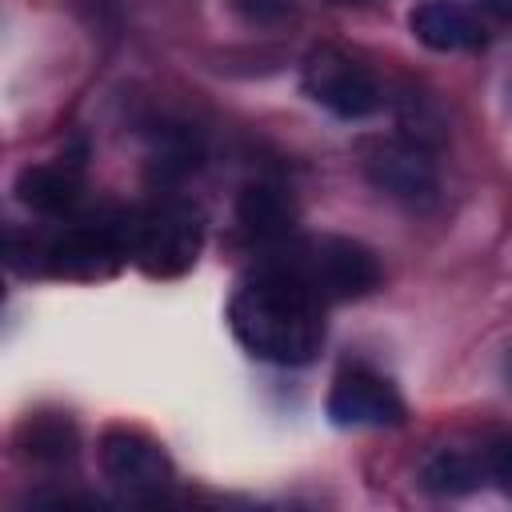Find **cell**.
<instances>
[{
	"instance_id": "1",
	"label": "cell",
	"mask_w": 512,
	"mask_h": 512,
	"mask_svg": "<svg viewBox=\"0 0 512 512\" xmlns=\"http://www.w3.org/2000/svg\"><path fill=\"white\" fill-rule=\"evenodd\" d=\"M324 300L276 256L248 272L228 304V324L236 340L268 364H308L324 340Z\"/></svg>"
},
{
	"instance_id": "2",
	"label": "cell",
	"mask_w": 512,
	"mask_h": 512,
	"mask_svg": "<svg viewBox=\"0 0 512 512\" xmlns=\"http://www.w3.org/2000/svg\"><path fill=\"white\" fill-rule=\"evenodd\" d=\"M324 304L328 300H356L368 296L380 284V264L376 256L348 240V236H308L300 244H292L280 256Z\"/></svg>"
},
{
	"instance_id": "3",
	"label": "cell",
	"mask_w": 512,
	"mask_h": 512,
	"mask_svg": "<svg viewBox=\"0 0 512 512\" xmlns=\"http://www.w3.org/2000/svg\"><path fill=\"white\" fill-rule=\"evenodd\" d=\"M204 244V220L192 204L168 200L132 216V260L148 276H180L196 264Z\"/></svg>"
},
{
	"instance_id": "4",
	"label": "cell",
	"mask_w": 512,
	"mask_h": 512,
	"mask_svg": "<svg viewBox=\"0 0 512 512\" xmlns=\"http://www.w3.org/2000/svg\"><path fill=\"white\" fill-rule=\"evenodd\" d=\"M304 88L316 104H324L328 112L344 116V120H360L372 116L384 100L376 76L356 64L352 56L336 52V48H316L304 64Z\"/></svg>"
},
{
	"instance_id": "5",
	"label": "cell",
	"mask_w": 512,
	"mask_h": 512,
	"mask_svg": "<svg viewBox=\"0 0 512 512\" xmlns=\"http://www.w3.org/2000/svg\"><path fill=\"white\" fill-rule=\"evenodd\" d=\"M48 268L60 276H112L124 256H132V216H112L100 224H76L48 244Z\"/></svg>"
},
{
	"instance_id": "6",
	"label": "cell",
	"mask_w": 512,
	"mask_h": 512,
	"mask_svg": "<svg viewBox=\"0 0 512 512\" xmlns=\"http://www.w3.org/2000/svg\"><path fill=\"white\" fill-rule=\"evenodd\" d=\"M100 472L128 496L156 500L172 484V460L136 428H108L100 436Z\"/></svg>"
},
{
	"instance_id": "7",
	"label": "cell",
	"mask_w": 512,
	"mask_h": 512,
	"mask_svg": "<svg viewBox=\"0 0 512 512\" xmlns=\"http://www.w3.org/2000/svg\"><path fill=\"white\" fill-rule=\"evenodd\" d=\"M364 172L384 196H392L400 204H432L436 192H440L436 160L416 140H380V144H372L368 156H364Z\"/></svg>"
},
{
	"instance_id": "8",
	"label": "cell",
	"mask_w": 512,
	"mask_h": 512,
	"mask_svg": "<svg viewBox=\"0 0 512 512\" xmlns=\"http://www.w3.org/2000/svg\"><path fill=\"white\" fill-rule=\"evenodd\" d=\"M328 420L336 428H384L404 420L400 392L372 368H344L328 392Z\"/></svg>"
},
{
	"instance_id": "9",
	"label": "cell",
	"mask_w": 512,
	"mask_h": 512,
	"mask_svg": "<svg viewBox=\"0 0 512 512\" xmlns=\"http://www.w3.org/2000/svg\"><path fill=\"white\" fill-rule=\"evenodd\" d=\"M408 28L432 52H464V48L484 44L480 16L460 0H424V4H416L412 16H408Z\"/></svg>"
},
{
	"instance_id": "10",
	"label": "cell",
	"mask_w": 512,
	"mask_h": 512,
	"mask_svg": "<svg viewBox=\"0 0 512 512\" xmlns=\"http://www.w3.org/2000/svg\"><path fill=\"white\" fill-rule=\"evenodd\" d=\"M236 224L252 240H284L292 232V224H296V204L280 184L252 180L236 196Z\"/></svg>"
},
{
	"instance_id": "11",
	"label": "cell",
	"mask_w": 512,
	"mask_h": 512,
	"mask_svg": "<svg viewBox=\"0 0 512 512\" xmlns=\"http://www.w3.org/2000/svg\"><path fill=\"white\" fill-rule=\"evenodd\" d=\"M16 444H20V456L32 460V464H68L76 460L80 452V432L76 424L64 416V412H36L28 416L20 428H16Z\"/></svg>"
},
{
	"instance_id": "12",
	"label": "cell",
	"mask_w": 512,
	"mask_h": 512,
	"mask_svg": "<svg viewBox=\"0 0 512 512\" xmlns=\"http://www.w3.org/2000/svg\"><path fill=\"white\" fill-rule=\"evenodd\" d=\"M16 196L32 212L60 216L80 200V176L68 164H36L16 176Z\"/></svg>"
},
{
	"instance_id": "13",
	"label": "cell",
	"mask_w": 512,
	"mask_h": 512,
	"mask_svg": "<svg viewBox=\"0 0 512 512\" xmlns=\"http://www.w3.org/2000/svg\"><path fill=\"white\" fill-rule=\"evenodd\" d=\"M484 476H488L484 456H468L460 448H440L420 468V484L428 492H436V496H464V492L480 488Z\"/></svg>"
},
{
	"instance_id": "14",
	"label": "cell",
	"mask_w": 512,
	"mask_h": 512,
	"mask_svg": "<svg viewBox=\"0 0 512 512\" xmlns=\"http://www.w3.org/2000/svg\"><path fill=\"white\" fill-rule=\"evenodd\" d=\"M484 468H488V480H496V488L512 496V436H500L484 448Z\"/></svg>"
},
{
	"instance_id": "15",
	"label": "cell",
	"mask_w": 512,
	"mask_h": 512,
	"mask_svg": "<svg viewBox=\"0 0 512 512\" xmlns=\"http://www.w3.org/2000/svg\"><path fill=\"white\" fill-rule=\"evenodd\" d=\"M236 12L248 24H280L292 12V0H236Z\"/></svg>"
}]
</instances>
